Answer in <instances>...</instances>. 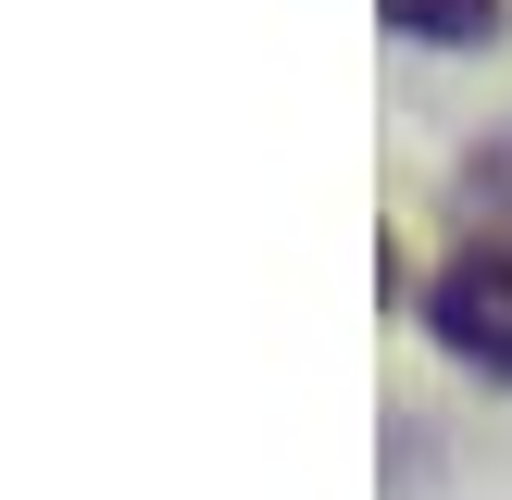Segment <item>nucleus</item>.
I'll list each match as a JSON object with an SVG mask.
<instances>
[{
    "label": "nucleus",
    "instance_id": "2",
    "mask_svg": "<svg viewBox=\"0 0 512 500\" xmlns=\"http://www.w3.org/2000/svg\"><path fill=\"white\" fill-rule=\"evenodd\" d=\"M388 25H400V38H425V50H463V38H488V25H500V0H388Z\"/></svg>",
    "mask_w": 512,
    "mask_h": 500
},
{
    "label": "nucleus",
    "instance_id": "1",
    "mask_svg": "<svg viewBox=\"0 0 512 500\" xmlns=\"http://www.w3.org/2000/svg\"><path fill=\"white\" fill-rule=\"evenodd\" d=\"M425 325H438L450 363H475V375H500V388H512V238L450 250L438 288H425Z\"/></svg>",
    "mask_w": 512,
    "mask_h": 500
}]
</instances>
